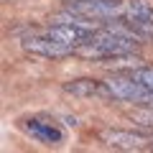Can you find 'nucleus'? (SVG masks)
Returning <instances> with one entry per match:
<instances>
[{
  "mask_svg": "<svg viewBox=\"0 0 153 153\" xmlns=\"http://www.w3.org/2000/svg\"><path fill=\"white\" fill-rule=\"evenodd\" d=\"M21 46L28 51V54L41 56V59H61V56L74 54L71 49H66V46L56 44L54 38H49L46 33H44V36H26V38L21 41Z\"/></svg>",
  "mask_w": 153,
  "mask_h": 153,
  "instance_id": "nucleus-5",
  "label": "nucleus"
},
{
  "mask_svg": "<svg viewBox=\"0 0 153 153\" xmlns=\"http://www.w3.org/2000/svg\"><path fill=\"white\" fill-rule=\"evenodd\" d=\"M64 92L79 100H115L112 89L107 82H100L92 76H82V79H71L64 84Z\"/></svg>",
  "mask_w": 153,
  "mask_h": 153,
  "instance_id": "nucleus-4",
  "label": "nucleus"
},
{
  "mask_svg": "<svg viewBox=\"0 0 153 153\" xmlns=\"http://www.w3.org/2000/svg\"><path fill=\"white\" fill-rule=\"evenodd\" d=\"M110 89H112L115 100H123V102H133V105H143V107H153V89L146 87L143 82L133 79L130 74H115L112 79H107Z\"/></svg>",
  "mask_w": 153,
  "mask_h": 153,
  "instance_id": "nucleus-2",
  "label": "nucleus"
},
{
  "mask_svg": "<svg viewBox=\"0 0 153 153\" xmlns=\"http://www.w3.org/2000/svg\"><path fill=\"white\" fill-rule=\"evenodd\" d=\"M133 120L138 123L140 128H153V107H146V110H135L130 115Z\"/></svg>",
  "mask_w": 153,
  "mask_h": 153,
  "instance_id": "nucleus-9",
  "label": "nucleus"
},
{
  "mask_svg": "<svg viewBox=\"0 0 153 153\" xmlns=\"http://www.w3.org/2000/svg\"><path fill=\"white\" fill-rule=\"evenodd\" d=\"M125 16L143 18V21H153V5H151V0H128V3H125Z\"/></svg>",
  "mask_w": 153,
  "mask_h": 153,
  "instance_id": "nucleus-7",
  "label": "nucleus"
},
{
  "mask_svg": "<svg viewBox=\"0 0 153 153\" xmlns=\"http://www.w3.org/2000/svg\"><path fill=\"white\" fill-rule=\"evenodd\" d=\"M66 10L87 18V21H105V18L120 16L123 0H69Z\"/></svg>",
  "mask_w": 153,
  "mask_h": 153,
  "instance_id": "nucleus-3",
  "label": "nucleus"
},
{
  "mask_svg": "<svg viewBox=\"0 0 153 153\" xmlns=\"http://www.w3.org/2000/svg\"><path fill=\"white\" fill-rule=\"evenodd\" d=\"M100 140L107 148H115V151H151L153 148V133L105 128V130H100Z\"/></svg>",
  "mask_w": 153,
  "mask_h": 153,
  "instance_id": "nucleus-1",
  "label": "nucleus"
},
{
  "mask_svg": "<svg viewBox=\"0 0 153 153\" xmlns=\"http://www.w3.org/2000/svg\"><path fill=\"white\" fill-rule=\"evenodd\" d=\"M23 130L33 138V140L44 143V146H59L64 140V133L49 120H38V117H31V120L23 123Z\"/></svg>",
  "mask_w": 153,
  "mask_h": 153,
  "instance_id": "nucleus-6",
  "label": "nucleus"
},
{
  "mask_svg": "<svg viewBox=\"0 0 153 153\" xmlns=\"http://www.w3.org/2000/svg\"><path fill=\"white\" fill-rule=\"evenodd\" d=\"M128 74H130L133 79H138V82H143L146 87L153 89V69H151V66H133Z\"/></svg>",
  "mask_w": 153,
  "mask_h": 153,
  "instance_id": "nucleus-8",
  "label": "nucleus"
}]
</instances>
